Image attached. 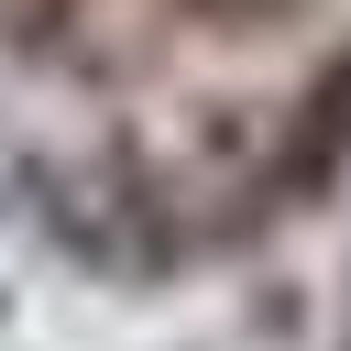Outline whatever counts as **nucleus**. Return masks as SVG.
Segmentation results:
<instances>
[{
	"mask_svg": "<svg viewBox=\"0 0 351 351\" xmlns=\"http://www.w3.org/2000/svg\"><path fill=\"white\" fill-rule=\"evenodd\" d=\"M307 143L318 154H351V55L318 77V99H307Z\"/></svg>",
	"mask_w": 351,
	"mask_h": 351,
	"instance_id": "f257e3e1",
	"label": "nucleus"
},
{
	"mask_svg": "<svg viewBox=\"0 0 351 351\" xmlns=\"http://www.w3.org/2000/svg\"><path fill=\"white\" fill-rule=\"evenodd\" d=\"M0 318H11V285H0Z\"/></svg>",
	"mask_w": 351,
	"mask_h": 351,
	"instance_id": "f03ea898",
	"label": "nucleus"
}]
</instances>
